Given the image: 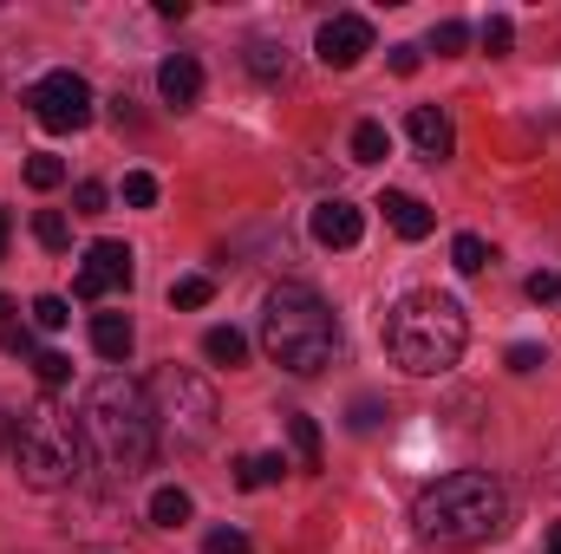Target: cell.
I'll return each instance as SVG.
<instances>
[{
  "label": "cell",
  "instance_id": "1",
  "mask_svg": "<svg viewBox=\"0 0 561 554\" xmlns=\"http://www.w3.org/2000/svg\"><path fill=\"white\" fill-rule=\"evenodd\" d=\"M79 437L85 450L112 470V476H138L144 463L157 457V412L131 372H105L85 405H79Z\"/></svg>",
  "mask_w": 561,
  "mask_h": 554
},
{
  "label": "cell",
  "instance_id": "2",
  "mask_svg": "<svg viewBox=\"0 0 561 554\" xmlns=\"http://www.w3.org/2000/svg\"><path fill=\"white\" fill-rule=\"evenodd\" d=\"M412 522L431 549H483L510 529V489L490 470H457L437 476L412 503Z\"/></svg>",
  "mask_w": 561,
  "mask_h": 554
},
{
  "label": "cell",
  "instance_id": "3",
  "mask_svg": "<svg viewBox=\"0 0 561 554\" xmlns=\"http://www.w3.org/2000/svg\"><path fill=\"white\" fill-rule=\"evenodd\" d=\"M262 353L275 359L280 372H294V379L327 372L333 353H340V320H333V307H327L313 287H300V280L275 287L268 307H262Z\"/></svg>",
  "mask_w": 561,
  "mask_h": 554
},
{
  "label": "cell",
  "instance_id": "4",
  "mask_svg": "<svg viewBox=\"0 0 561 554\" xmlns=\"http://www.w3.org/2000/svg\"><path fill=\"white\" fill-rule=\"evenodd\" d=\"M470 346V320L450 293H405L392 313H386V353L399 372L412 379H437L463 359Z\"/></svg>",
  "mask_w": 561,
  "mask_h": 554
},
{
  "label": "cell",
  "instance_id": "5",
  "mask_svg": "<svg viewBox=\"0 0 561 554\" xmlns=\"http://www.w3.org/2000/svg\"><path fill=\"white\" fill-rule=\"evenodd\" d=\"M79 450H85L79 424L59 417L53 405L13 417V470H20L26 489H66L79 476Z\"/></svg>",
  "mask_w": 561,
  "mask_h": 554
},
{
  "label": "cell",
  "instance_id": "6",
  "mask_svg": "<svg viewBox=\"0 0 561 554\" xmlns=\"http://www.w3.org/2000/svg\"><path fill=\"white\" fill-rule=\"evenodd\" d=\"M150 412L176 443H209L216 437V392L196 372H183V366H163L150 379Z\"/></svg>",
  "mask_w": 561,
  "mask_h": 554
},
{
  "label": "cell",
  "instance_id": "7",
  "mask_svg": "<svg viewBox=\"0 0 561 554\" xmlns=\"http://www.w3.org/2000/svg\"><path fill=\"white\" fill-rule=\"evenodd\" d=\"M26 105H33V118H39L46 131H85L92 112H99V99H92V85H85L79 72H46V79L26 92Z\"/></svg>",
  "mask_w": 561,
  "mask_h": 554
},
{
  "label": "cell",
  "instance_id": "8",
  "mask_svg": "<svg viewBox=\"0 0 561 554\" xmlns=\"http://www.w3.org/2000/svg\"><path fill=\"white\" fill-rule=\"evenodd\" d=\"M313 53H320V66L353 72V66L373 53V20H359V13H333V20L313 33Z\"/></svg>",
  "mask_w": 561,
  "mask_h": 554
},
{
  "label": "cell",
  "instance_id": "9",
  "mask_svg": "<svg viewBox=\"0 0 561 554\" xmlns=\"http://www.w3.org/2000/svg\"><path fill=\"white\" fill-rule=\"evenodd\" d=\"M125 287H131V249L125 242H92L85 268H79V300H105V293H125Z\"/></svg>",
  "mask_w": 561,
  "mask_h": 554
},
{
  "label": "cell",
  "instance_id": "10",
  "mask_svg": "<svg viewBox=\"0 0 561 554\" xmlns=\"http://www.w3.org/2000/svg\"><path fill=\"white\" fill-rule=\"evenodd\" d=\"M313 242L320 249H353L359 235H366V216H359V203H346V196H327L320 209H313Z\"/></svg>",
  "mask_w": 561,
  "mask_h": 554
},
{
  "label": "cell",
  "instance_id": "11",
  "mask_svg": "<svg viewBox=\"0 0 561 554\" xmlns=\"http://www.w3.org/2000/svg\"><path fill=\"white\" fill-rule=\"evenodd\" d=\"M157 92H163V105L190 112V105L203 99V66H196L190 53H170V59L157 66Z\"/></svg>",
  "mask_w": 561,
  "mask_h": 554
},
{
  "label": "cell",
  "instance_id": "12",
  "mask_svg": "<svg viewBox=\"0 0 561 554\" xmlns=\"http://www.w3.org/2000/svg\"><path fill=\"white\" fill-rule=\"evenodd\" d=\"M405 131H412V143H419V157H431V163H444V157L457 150V131H450V118H444L437 105H412Z\"/></svg>",
  "mask_w": 561,
  "mask_h": 554
},
{
  "label": "cell",
  "instance_id": "13",
  "mask_svg": "<svg viewBox=\"0 0 561 554\" xmlns=\"http://www.w3.org/2000/svg\"><path fill=\"white\" fill-rule=\"evenodd\" d=\"M379 209H386V222H392V229H399L405 242H424V235L437 229V216L424 209L412 189H386V196H379Z\"/></svg>",
  "mask_w": 561,
  "mask_h": 554
},
{
  "label": "cell",
  "instance_id": "14",
  "mask_svg": "<svg viewBox=\"0 0 561 554\" xmlns=\"http://www.w3.org/2000/svg\"><path fill=\"white\" fill-rule=\"evenodd\" d=\"M131 339H138V333H131L125 313H92V353H99V359L125 366V359H131Z\"/></svg>",
  "mask_w": 561,
  "mask_h": 554
},
{
  "label": "cell",
  "instance_id": "15",
  "mask_svg": "<svg viewBox=\"0 0 561 554\" xmlns=\"http://www.w3.org/2000/svg\"><path fill=\"white\" fill-rule=\"evenodd\" d=\"M203 359L236 372V366H249V339H242L236 326H209V333H203Z\"/></svg>",
  "mask_w": 561,
  "mask_h": 554
},
{
  "label": "cell",
  "instance_id": "16",
  "mask_svg": "<svg viewBox=\"0 0 561 554\" xmlns=\"http://www.w3.org/2000/svg\"><path fill=\"white\" fill-rule=\"evenodd\" d=\"M287 437H294V457H300V470L313 476L320 463H327V450H320V424L307 412H287Z\"/></svg>",
  "mask_w": 561,
  "mask_h": 554
},
{
  "label": "cell",
  "instance_id": "17",
  "mask_svg": "<svg viewBox=\"0 0 561 554\" xmlns=\"http://www.w3.org/2000/svg\"><path fill=\"white\" fill-rule=\"evenodd\" d=\"M386 157H392V131H386L379 118L353 125V163H386Z\"/></svg>",
  "mask_w": 561,
  "mask_h": 554
},
{
  "label": "cell",
  "instance_id": "18",
  "mask_svg": "<svg viewBox=\"0 0 561 554\" xmlns=\"http://www.w3.org/2000/svg\"><path fill=\"white\" fill-rule=\"evenodd\" d=\"M190 516H196L190 489H157V496H150V522H157V529H176V522H190Z\"/></svg>",
  "mask_w": 561,
  "mask_h": 554
},
{
  "label": "cell",
  "instance_id": "19",
  "mask_svg": "<svg viewBox=\"0 0 561 554\" xmlns=\"http://www.w3.org/2000/svg\"><path fill=\"white\" fill-rule=\"evenodd\" d=\"M249 72H255L262 85H280V79H287V46H275V39H255V46H249Z\"/></svg>",
  "mask_w": 561,
  "mask_h": 554
},
{
  "label": "cell",
  "instance_id": "20",
  "mask_svg": "<svg viewBox=\"0 0 561 554\" xmlns=\"http://www.w3.org/2000/svg\"><path fill=\"white\" fill-rule=\"evenodd\" d=\"M280 470H287V457H275V450H262V457H242L236 483H242V489H268V483H280Z\"/></svg>",
  "mask_w": 561,
  "mask_h": 554
},
{
  "label": "cell",
  "instance_id": "21",
  "mask_svg": "<svg viewBox=\"0 0 561 554\" xmlns=\"http://www.w3.org/2000/svg\"><path fill=\"white\" fill-rule=\"evenodd\" d=\"M450 262H457V275H483L490 268V242L483 235H457L450 242Z\"/></svg>",
  "mask_w": 561,
  "mask_h": 554
},
{
  "label": "cell",
  "instance_id": "22",
  "mask_svg": "<svg viewBox=\"0 0 561 554\" xmlns=\"http://www.w3.org/2000/svg\"><path fill=\"white\" fill-rule=\"evenodd\" d=\"M209 293H216V280L209 275H183V280H170V307H209Z\"/></svg>",
  "mask_w": 561,
  "mask_h": 554
},
{
  "label": "cell",
  "instance_id": "23",
  "mask_svg": "<svg viewBox=\"0 0 561 554\" xmlns=\"http://www.w3.org/2000/svg\"><path fill=\"white\" fill-rule=\"evenodd\" d=\"M463 46H470V26H463V20H437V26H431V53H437V59H457Z\"/></svg>",
  "mask_w": 561,
  "mask_h": 554
},
{
  "label": "cell",
  "instance_id": "24",
  "mask_svg": "<svg viewBox=\"0 0 561 554\" xmlns=\"http://www.w3.org/2000/svg\"><path fill=\"white\" fill-rule=\"evenodd\" d=\"M26 183H33V189H59V183H66V163H59L53 150H33V157H26Z\"/></svg>",
  "mask_w": 561,
  "mask_h": 554
},
{
  "label": "cell",
  "instance_id": "25",
  "mask_svg": "<svg viewBox=\"0 0 561 554\" xmlns=\"http://www.w3.org/2000/svg\"><path fill=\"white\" fill-rule=\"evenodd\" d=\"M477 39H483V53L496 59V53H510L516 46V26H510V13H490L483 26H477Z\"/></svg>",
  "mask_w": 561,
  "mask_h": 554
},
{
  "label": "cell",
  "instance_id": "26",
  "mask_svg": "<svg viewBox=\"0 0 561 554\" xmlns=\"http://www.w3.org/2000/svg\"><path fill=\"white\" fill-rule=\"evenodd\" d=\"M33 235H39V249H53V255L72 242V229H66V216H59V209H39V216H33Z\"/></svg>",
  "mask_w": 561,
  "mask_h": 554
},
{
  "label": "cell",
  "instance_id": "27",
  "mask_svg": "<svg viewBox=\"0 0 561 554\" xmlns=\"http://www.w3.org/2000/svg\"><path fill=\"white\" fill-rule=\"evenodd\" d=\"M66 320H72V307H66L59 293H39V300H33V326H39V333H59Z\"/></svg>",
  "mask_w": 561,
  "mask_h": 554
},
{
  "label": "cell",
  "instance_id": "28",
  "mask_svg": "<svg viewBox=\"0 0 561 554\" xmlns=\"http://www.w3.org/2000/svg\"><path fill=\"white\" fill-rule=\"evenodd\" d=\"M33 379L39 385H66L72 379V359L66 353H33Z\"/></svg>",
  "mask_w": 561,
  "mask_h": 554
},
{
  "label": "cell",
  "instance_id": "29",
  "mask_svg": "<svg viewBox=\"0 0 561 554\" xmlns=\"http://www.w3.org/2000/svg\"><path fill=\"white\" fill-rule=\"evenodd\" d=\"M125 203H131V209H150V203H157V176H150V170H131V176H125Z\"/></svg>",
  "mask_w": 561,
  "mask_h": 554
},
{
  "label": "cell",
  "instance_id": "30",
  "mask_svg": "<svg viewBox=\"0 0 561 554\" xmlns=\"http://www.w3.org/2000/svg\"><path fill=\"white\" fill-rule=\"evenodd\" d=\"M72 203H79V216H105L112 189H105V183H79V189H72Z\"/></svg>",
  "mask_w": 561,
  "mask_h": 554
},
{
  "label": "cell",
  "instance_id": "31",
  "mask_svg": "<svg viewBox=\"0 0 561 554\" xmlns=\"http://www.w3.org/2000/svg\"><path fill=\"white\" fill-rule=\"evenodd\" d=\"M542 366H549V353H542V346H529V339H516V346H510V372H542Z\"/></svg>",
  "mask_w": 561,
  "mask_h": 554
},
{
  "label": "cell",
  "instance_id": "32",
  "mask_svg": "<svg viewBox=\"0 0 561 554\" xmlns=\"http://www.w3.org/2000/svg\"><path fill=\"white\" fill-rule=\"evenodd\" d=\"M203 549H209V554H255L242 529H209V542H203Z\"/></svg>",
  "mask_w": 561,
  "mask_h": 554
},
{
  "label": "cell",
  "instance_id": "33",
  "mask_svg": "<svg viewBox=\"0 0 561 554\" xmlns=\"http://www.w3.org/2000/svg\"><path fill=\"white\" fill-rule=\"evenodd\" d=\"M0 353H20V359H26V353H33V333H26V326H0Z\"/></svg>",
  "mask_w": 561,
  "mask_h": 554
},
{
  "label": "cell",
  "instance_id": "34",
  "mask_svg": "<svg viewBox=\"0 0 561 554\" xmlns=\"http://www.w3.org/2000/svg\"><path fill=\"white\" fill-rule=\"evenodd\" d=\"M419 66H424V53H419V46H392V72H399V79H412Z\"/></svg>",
  "mask_w": 561,
  "mask_h": 554
},
{
  "label": "cell",
  "instance_id": "35",
  "mask_svg": "<svg viewBox=\"0 0 561 554\" xmlns=\"http://www.w3.org/2000/svg\"><path fill=\"white\" fill-rule=\"evenodd\" d=\"M529 300H561V275H529Z\"/></svg>",
  "mask_w": 561,
  "mask_h": 554
},
{
  "label": "cell",
  "instance_id": "36",
  "mask_svg": "<svg viewBox=\"0 0 561 554\" xmlns=\"http://www.w3.org/2000/svg\"><path fill=\"white\" fill-rule=\"evenodd\" d=\"M373 424H379V405H373V399H359V405H353V430H373Z\"/></svg>",
  "mask_w": 561,
  "mask_h": 554
},
{
  "label": "cell",
  "instance_id": "37",
  "mask_svg": "<svg viewBox=\"0 0 561 554\" xmlns=\"http://www.w3.org/2000/svg\"><path fill=\"white\" fill-rule=\"evenodd\" d=\"M7 235H13V222H7V209H0V255H7Z\"/></svg>",
  "mask_w": 561,
  "mask_h": 554
},
{
  "label": "cell",
  "instance_id": "38",
  "mask_svg": "<svg viewBox=\"0 0 561 554\" xmlns=\"http://www.w3.org/2000/svg\"><path fill=\"white\" fill-rule=\"evenodd\" d=\"M549 554H561V522H556V529H549Z\"/></svg>",
  "mask_w": 561,
  "mask_h": 554
},
{
  "label": "cell",
  "instance_id": "39",
  "mask_svg": "<svg viewBox=\"0 0 561 554\" xmlns=\"http://www.w3.org/2000/svg\"><path fill=\"white\" fill-rule=\"evenodd\" d=\"M0 313H7V300H0Z\"/></svg>",
  "mask_w": 561,
  "mask_h": 554
}]
</instances>
